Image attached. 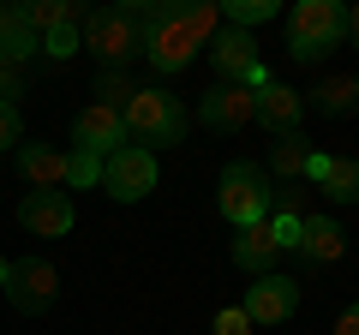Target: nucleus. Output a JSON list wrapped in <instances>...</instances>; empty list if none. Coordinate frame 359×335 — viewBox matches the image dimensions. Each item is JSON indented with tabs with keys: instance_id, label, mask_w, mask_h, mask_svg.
I'll return each mask as SVG.
<instances>
[{
	"instance_id": "8",
	"label": "nucleus",
	"mask_w": 359,
	"mask_h": 335,
	"mask_svg": "<svg viewBox=\"0 0 359 335\" xmlns=\"http://www.w3.org/2000/svg\"><path fill=\"white\" fill-rule=\"evenodd\" d=\"M240 311L252 317V329L287 323V317L299 311V282H294V275H276V270H269V275H257V282H252V294L240 299Z\"/></svg>"
},
{
	"instance_id": "10",
	"label": "nucleus",
	"mask_w": 359,
	"mask_h": 335,
	"mask_svg": "<svg viewBox=\"0 0 359 335\" xmlns=\"http://www.w3.org/2000/svg\"><path fill=\"white\" fill-rule=\"evenodd\" d=\"M306 180L318 186L330 204H359V162H353V156H323V150H311Z\"/></svg>"
},
{
	"instance_id": "17",
	"label": "nucleus",
	"mask_w": 359,
	"mask_h": 335,
	"mask_svg": "<svg viewBox=\"0 0 359 335\" xmlns=\"http://www.w3.org/2000/svg\"><path fill=\"white\" fill-rule=\"evenodd\" d=\"M30 54H42V36H36V30H30L25 6H0V60L25 66Z\"/></svg>"
},
{
	"instance_id": "19",
	"label": "nucleus",
	"mask_w": 359,
	"mask_h": 335,
	"mask_svg": "<svg viewBox=\"0 0 359 335\" xmlns=\"http://www.w3.org/2000/svg\"><path fill=\"white\" fill-rule=\"evenodd\" d=\"M306 162H311L306 132H287V138L269 144V174H282V180H306Z\"/></svg>"
},
{
	"instance_id": "27",
	"label": "nucleus",
	"mask_w": 359,
	"mask_h": 335,
	"mask_svg": "<svg viewBox=\"0 0 359 335\" xmlns=\"http://www.w3.org/2000/svg\"><path fill=\"white\" fill-rule=\"evenodd\" d=\"M18 96H25V66L0 60V102H13V108H18Z\"/></svg>"
},
{
	"instance_id": "33",
	"label": "nucleus",
	"mask_w": 359,
	"mask_h": 335,
	"mask_svg": "<svg viewBox=\"0 0 359 335\" xmlns=\"http://www.w3.org/2000/svg\"><path fill=\"white\" fill-rule=\"evenodd\" d=\"M353 96H359V78H353Z\"/></svg>"
},
{
	"instance_id": "7",
	"label": "nucleus",
	"mask_w": 359,
	"mask_h": 335,
	"mask_svg": "<svg viewBox=\"0 0 359 335\" xmlns=\"http://www.w3.org/2000/svg\"><path fill=\"white\" fill-rule=\"evenodd\" d=\"M102 186H108V198H120V204L150 198V192H156V150H144V144L114 150V156L102 162Z\"/></svg>"
},
{
	"instance_id": "25",
	"label": "nucleus",
	"mask_w": 359,
	"mask_h": 335,
	"mask_svg": "<svg viewBox=\"0 0 359 335\" xmlns=\"http://www.w3.org/2000/svg\"><path fill=\"white\" fill-rule=\"evenodd\" d=\"M78 48H84L78 25H66V30H48V36H42V54H48V60H72Z\"/></svg>"
},
{
	"instance_id": "2",
	"label": "nucleus",
	"mask_w": 359,
	"mask_h": 335,
	"mask_svg": "<svg viewBox=\"0 0 359 335\" xmlns=\"http://www.w3.org/2000/svg\"><path fill=\"white\" fill-rule=\"evenodd\" d=\"M341 42H347V6H335V0H299L287 13V54L294 60H323Z\"/></svg>"
},
{
	"instance_id": "20",
	"label": "nucleus",
	"mask_w": 359,
	"mask_h": 335,
	"mask_svg": "<svg viewBox=\"0 0 359 335\" xmlns=\"http://www.w3.org/2000/svg\"><path fill=\"white\" fill-rule=\"evenodd\" d=\"M222 18H228V30H245V36H252L257 25L282 18V6H276V0H228V6H222Z\"/></svg>"
},
{
	"instance_id": "9",
	"label": "nucleus",
	"mask_w": 359,
	"mask_h": 335,
	"mask_svg": "<svg viewBox=\"0 0 359 335\" xmlns=\"http://www.w3.org/2000/svg\"><path fill=\"white\" fill-rule=\"evenodd\" d=\"M126 120H120V108H102V102H90L84 114H78V126H72V150H84V156H96V162H108L114 150H126Z\"/></svg>"
},
{
	"instance_id": "4",
	"label": "nucleus",
	"mask_w": 359,
	"mask_h": 335,
	"mask_svg": "<svg viewBox=\"0 0 359 335\" xmlns=\"http://www.w3.org/2000/svg\"><path fill=\"white\" fill-rule=\"evenodd\" d=\"M138 54H144L162 78H180L186 66L198 60V42L186 36V25H180V6H150V13H144V42H138Z\"/></svg>"
},
{
	"instance_id": "24",
	"label": "nucleus",
	"mask_w": 359,
	"mask_h": 335,
	"mask_svg": "<svg viewBox=\"0 0 359 335\" xmlns=\"http://www.w3.org/2000/svg\"><path fill=\"white\" fill-rule=\"evenodd\" d=\"M66 186H102V162L84 150H66Z\"/></svg>"
},
{
	"instance_id": "13",
	"label": "nucleus",
	"mask_w": 359,
	"mask_h": 335,
	"mask_svg": "<svg viewBox=\"0 0 359 335\" xmlns=\"http://www.w3.org/2000/svg\"><path fill=\"white\" fill-rule=\"evenodd\" d=\"M299 114H306V96H299V90H287V84H269V90H257V126H269L276 138L299 132Z\"/></svg>"
},
{
	"instance_id": "15",
	"label": "nucleus",
	"mask_w": 359,
	"mask_h": 335,
	"mask_svg": "<svg viewBox=\"0 0 359 335\" xmlns=\"http://www.w3.org/2000/svg\"><path fill=\"white\" fill-rule=\"evenodd\" d=\"M18 174L30 180V192H60V186H66V150L25 144V150H18Z\"/></svg>"
},
{
	"instance_id": "1",
	"label": "nucleus",
	"mask_w": 359,
	"mask_h": 335,
	"mask_svg": "<svg viewBox=\"0 0 359 335\" xmlns=\"http://www.w3.org/2000/svg\"><path fill=\"white\" fill-rule=\"evenodd\" d=\"M120 120H126V138L144 144V150H150V144L162 150V144L186 138V108H180V96L156 90V84H138V96L120 108Z\"/></svg>"
},
{
	"instance_id": "23",
	"label": "nucleus",
	"mask_w": 359,
	"mask_h": 335,
	"mask_svg": "<svg viewBox=\"0 0 359 335\" xmlns=\"http://www.w3.org/2000/svg\"><path fill=\"white\" fill-rule=\"evenodd\" d=\"M311 102H318L323 114H347V108L359 102V96H353V78H323L318 90H311Z\"/></svg>"
},
{
	"instance_id": "21",
	"label": "nucleus",
	"mask_w": 359,
	"mask_h": 335,
	"mask_svg": "<svg viewBox=\"0 0 359 335\" xmlns=\"http://www.w3.org/2000/svg\"><path fill=\"white\" fill-rule=\"evenodd\" d=\"M132 96H138V84H132L126 66H102V72H96V102L102 108H126Z\"/></svg>"
},
{
	"instance_id": "31",
	"label": "nucleus",
	"mask_w": 359,
	"mask_h": 335,
	"mask_svg": "<svg viewBox=\"0 0 359 335\" xmlns=\"http://www.w3.org/2000/svg\"><path fill=\"white\" fill-rule=\"evenodd\" d=\"M347 36H353V48H359V6H347Z\"/></svg>"
},
{
	"instance_id": "12",
	"label": "nucleus",
	"mask_w": 359,
	"mask_h": 335,
	"mask_svg": "<svg viewBox=\"0 0 359 335\" xmlns=\"http://www.w3.org/2000/svg\"><path fill=\"white\" fill-rule=\"evenodd\" d=\"M257 120V96L245 90V84H216V90L204 96V126L216 132H240Z\"/></svg>"
},
{
	"instance_id": "26",
	"label": "nucleus",
	"mask_w": 359,
	"mask_h": 335,
	"mask_svg": "<svg viewBox=\"0 0 359 335\" xmlns=\"http://www.w3.org/2000/svg\"><path fill=\"white\" fill-rule=\"evenodd\" d=\"M299 221H306V216H294V210L269 216V228H276V245H282V252H294V245H299Z\"/></svg>"
},
{
	"instance_id": "29",
	"label": "nucleus",
	"mask_w": 359,
	"mask_h": 335,
	"mask_svg": "<svg viewBox=\"0 0 359 335\" xmlns=\"http://www.w3.org/2000/svg\"><path fill=\"white\" fill-rule=\"evenodd\" d=\"M216 335H252V317H245L240 306H228V311L216 317Z\"/></svg>"
},
{
	"instance_id": "6",
	"label": "nucleus",
	"mask_w": 359,
	"mask_h": 335,
	"mask_svg": "<svg viewBox=\"0 0 359 335\" xmlns=\"http://www.w3.org/2000/svg\"><path fill=\"white\" fill-rule=\"evenodd\" d=\"M0 294L13 299V311L42 317V311L60 299V264L54 258H18L13 270H6V287H0Z\"/></svg>"
},
{
	"instance_id": "11",
	"label": "nucleus",
	"mask_w": 359,
	"mask_h": 335,
	"mask_svg": "<svg viewBox=\"0 0 359 335\" xmlns=\"http://www.w3.org/2000/svg\"><path fill=\"white\" fill-rule=\"evenodd\" d=\"M18 221H25L30 233H42V240H60V233L78 221V210H72L66 192H30L25 204H18Z\"/></svg>"
},
{
	"instance_id": "5",
	"label": "nucleus",
	"mask_w": 359,
	"mask_h": 335,
	"mask_svg": "<svg viewBox=\"0 0 359 335\" xmlns=\"http://www.w3.org/2000/svg\"><path fill=\"white\" fill-rule=\"evenodd\" d=\"M78 36H84V48L102 66H126L132 54H138V42H144V25L126 6H90V18L78 25Z\"/></svg>"
},
{
	"instance_id": "30",
	"label": "nucleus",
	"mask_w": 359,
	"mask_h": 335,
	"mask_svg": "<svg viewBox=\"0 0 359 335\" xmlns=\"http://www.w3.org/2000/svg\"><path fill=\"white\" fill-rule=\"evenodd\" d=\"M335 335H359V299L341 311V317H335Z\"/></svg>"
},
{
	"instance_id": "22",
	"label": "nucleus",
	"mask_w": 359,
	"mask_h": 335,
	"mask_svg": "<svg viewBox=\"0 0 359 335\" xmlns=\"http://www.w3.org/2000/svg\"><path fill=\"white\" fill-rule=\"evenodd\" d=\"M180 25H186V36L198 42V48H210L216 42V30H222V6H180Z\"/></svg>"
},
{
	"instance_id": "32",
	"label": "nucleus",
	"mask_w": 359,
	"mask_h": 335,
	"mask_svg": "<svg viewBox=\"0 0 359 335\" xmlns=\"http://www.w3.org/2000/svg\"><path fill=\"white\" fill-rule=\"evenodd\" d=\"M6 270H13V264H6V258H0V287H6Z\"/></svg>"
},
{
	"instance_id": "16",
	"label": "nucleus",
	"mask_w": 359,
	"mask_h": 335,
	"mask_svg": "<svg viewBox=\"0 0 359 335\" xmlns=\"http://www.w3.org/2000/svg\"><path fill=\"white\" fill-rule=\"evenodd\" d=\"M276 258H282V245H276V228H269V221L240 228V240H233V264H240L245 275H269Z\"/></svg>"
},
{
	"instance_id": "18",
	"label": "nucleus",
	"mask_w": 359,
	"mask_h": 335,
	"mask_svg": "<svg viewBox=\"0 0 359 335\" xmlns=\"http://www.w3.org/2000/svg\"><path fill=\"white\" fill-rule=\"evenodd\" d=\"M25 18H30V30H36V36H48V30L84 25V18H90V6H84V0H30V6H25Z\"/></svg>"
},
{
	"instance_id": "14",
	"label": "nucleus",
	"mask_w": 359,
	"mask_h": 335,
	"mask_svg": "<svg viewBox=\"0 0 359 335\" xmlns=\"http://www.w3.org/2000/svg\"><path fill=\"white\" fill-rule=\"evenodd\" d=\"M306 264H335V258H347V233L335 228L330 216H306L299 221V245H294Z\"/></svg>"
},
{
	"instance_id": "28",
	"label": "nucleus",
	"mask_w": 359,
	"mask_h": 335,
	"mask_svg": "<svg viewBox=\"0 0 359 335\" xmlns=\"http://www.w3.org/2000/svg\"><path fill=\"white\" fill-rule=\"evenodd\" d=\"M18 132H25L18 108H13V102H0V150H13V144H18Z\"/></svg>"
},
{
	"instance_id": "3",
	"label": "nucleus",
	"mask_w": 359,
	"mask_h": 335,
	"mask_svg": "<svg viewBox=\"0 0 359 335\" xmlns=\"http://www.w3.org/2000/svg\"><path fill=\"white\" fill-rule=\"evenodd\" d=\"M216 204H222V216H228L233 228L269 221V204H276L269 174L257 162H228V168H222V186H216Z\"/></svg>"
}]
</instances>
